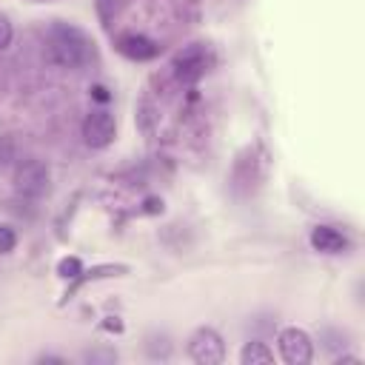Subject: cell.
<instances>
[{"label": "cell", "instance_id": "30bf717a", "mask_svg": "<svg viewBox=\"0 0 365 365\" xmlns=\"http://www.w3.org/2000/svg\"><path fill=\"white\" fill-rule=\"evenodd\" d=\"M57 274H60L63 279H77V277L83 274V262H80L77 257H63V259L57 262Z\"/></svg>", "mask_w": 365, "mask_h": 365}, {"label": "cell", "instance_id": "7a4b0ae2", "mask_svg": "<svg viewBox=\"0 0 365 365\" xmlns=\"http://www.w3.org/2000/svg\"><path fill=\"white\" fill-rule=\"evenodd\" d=\"M188 356L197 365H220L225 359L222 336L214 328H197L188 339Z\"/></svg>", "mask_w": 365, "mask_h": 365}, {"label": "cell", "instance_id": "5bb4252c", "mask_svg": "<svg viewBox=\"0 0 365 365\" xmlns=\"http://www.w3.org/2000/svg\"><path fill=\"white\" fill-rule=\"evenodd\" d=\"M86 359H88V362H114L117 354H114V351H88Z\"/></svg>", "mask_w": 365, "mask_h": 365}, {"label": "cell", "instance_id": "9a60e30c", "mask_svg": "<svg viewBox=\"0 0 365 365\" xmlns=\"http://www.w3.org/2000/svg\"><path fill=\"white\" fill-rule=\"evenodd\" d=\"M91 91H94V97H97V100H100V103H106V100H108V91H106V88H103V86H94V88H91Z\"/></svg>", "mask_w": 365, "mask_h": 365}, {"label": "cell", "instance_id": "8fae6325", "mask_svg": "<svg viewBox=\"0 0 365 365\" xmlns=\"http://www.w3.org/2000/svg\"><path fill=\"white\" fill-rule=\"evenodd\" d=\"M14 245H17V234H14V228L0 225V254L14 251Z\"/></svg>", "mask_w": 365, "mask_h": 365}, {"label": "cell", "instance_id": "2e32d148", "mask_svg": "<svg viewBox=\"0 0 365 365\" xmlns=\"http://www.w3.org/2000/svg\"><path fill=\"white\" fill-rule=\"evenodd\" d=\"M106 328H108V331H123V322H120L117 317H108V322H106Z\"/></svg>", "mask_w": 365, "mask_h": 365}, {"label": "cell", "instance_id": "6da1fadb", "mask_svg": "<svg viewBox=\"0 0 365 365\" xmlns=\"http://www.w3.org/2000/svg\"><path fill=\"white\" fill-rule=\"evenodd\" d=\"M48 54L57 66L63 68H77L83 63H88L91 57V46L86 40V34L74 26H66V23H57L51 31H48Z\"/></svg>", "mask_w": 365, "mask_h": 365}, {"label": "cell", "instance_id": "9c48e42d", "mask_svg": "<svg viewBox=\"0 0 365 365\" xmlns=\"http://www.w3.org/2000/svg\"><path fill=\"white\" fill-rule=\"evenodd\" d=\"M240 362L242 365H268V362H274V354L265 342H245V348L240 351Z\"/></svg>", "mask_w": 365, "mask_h": 365}, {"label": "cell", "instance_id": "e0dca14e", "mask_svg": "<svg viewBox=\"0 0 365 365\" xmlns=\"http://www.w3.org/2000/svg\"><path fill=\"white\" fill-rule=\"evenodd\" d=\"M157 208H163V202H157V200H148V211H157Z\"/></svg>", "mask_w": 365, "mask_h": 365}, {"label": "cell", "instance_id": "7c38bea8", "mask_svg": "<svg viewBox=\"0 0 365 365\" xmlns=\"http://www.w3.org/2000/svg\"><path fill=\"white\" fill-rule=\"evenodd\" d=\"M114 11H117V0H97V14L103 23H108L114 17Z\"/></svg>", "mask_w": 365, "mask_h": 365}, {"label": "cell", "instance_id": "5b68a950", "mask_svg": "<svg viewBox=\"0 0 365 365\" xmlns=\"http://www.w3.org/2000/svg\"><path fill=\"white\" fill-rule=\"evenodd\" d=\"M114 117L108 111H91L83 120V140L91 148H106L114 140Z\"/></svg>", "mask_w": 365, "mask_h": 365}, {"label": "cell", "instance_id": "3957f363", "mask_svg": "<svg viewBox=\"0 0 365 365\" xmlns=\"http://www.w3.org/2000/svg\"><path fill=\"white\" fill-rule=\"evenodd\" d=\"M277 342H279V354H282V359L288 365H305L314 356V342L299 328H282Z\"/></svg>", "mask_w": 365, "mask_h": 365}, {"label": "cell", "instance_id": "52a82bcc", "mask_svg": "<svg viewBox=\"0 0 365 365\" xmlns=\"http://www.w3.org/2000/svg\"><path fill=\"white\" fill-rule=\"evenodd\" d=\"M117 51L125 54L128 60H151V57L160 51V46H157L151 37L131 31V34H123V37L117 40Z\"/></svg>", "mask_w": 365, "mask_h": 365}, {"label": "cell", "instance_id": "4fadbf2b", "mask_svg": "<svg viewBox=\"0 0 365 365\" xmlns=\"http://www.w3.org/2000/svg\"><path fill=\"white\" fill-rule=\"evenodd\" d=\"M11 34H14V31H11L9 17H3V14H0V51H3V48L11 43Z\"/></svg>", "mask_w": 365, "mask_h": 365}, {"label": "cell", "instance_id": "ba28073f", "mask_svg": "<svg viewBox=\"0 0 365 365\" xmlns=\"http://www.w3.org/2000/svg\"><path fill=\"white\" fill-rule=\"evenodd\" d=\"M311 245L322 254H339L342 248H348V240L342 231H336L334 225H317L311 231Z\"/></svg>", "mask_w": 365, "mask_h": 365}, {"label": "cell", "instance_id": "8992f818", "mask_svg": "<svg viewBox=\"0 0 365 365\" xmlns=\"http://www.w3.org/2000/svg\"><path fill=\"white\" fill-rule=\"evenodd\" d=\"M17 191L23 197H43L48 191V168L40 160H29L17 171Z\"/></svg>", "mask_w": 365, "mask_h": 365}, {"label": "cell", "instance_id": "277c9868", "mask_svg": "<svg viewBox=\"0 0 365 365\" xmlns=\"http://www.w3.org/2000/svg\"><path fill=\"white\" fill-rule=\"evenodd\" d=\"M171 68H174V74H177L180 83H194V80H200V77L205 74V68H208V54H205L202 46H188V48H182V51L174 57Z\"/></svg>", "mask_w": 365, "mask_h": 365}]
</instances>
